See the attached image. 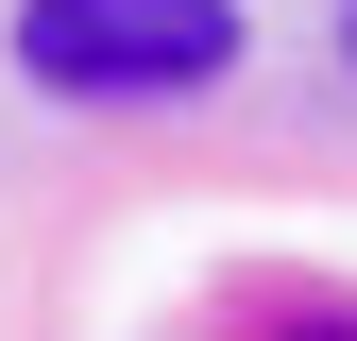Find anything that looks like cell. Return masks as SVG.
Returning a JSON list of instances; mask_svg holds the SVG:
<instances>
[{
	"instance_id": "6da1fadb",
	"label": "cell",
	"mask_w": 357,
	"mask_h": 341,
	"mask_svg": "<svg viewBox=\"0 0 357 341\" xmlns=\"http://www.w3.org/2000/svg\"><path fill=\"white\" fill-rule=\"evenodd\" d=\"M17 68L68 103H170L238 68V0H17Z\"/></svg>"
}]
</instances>
